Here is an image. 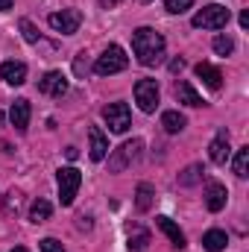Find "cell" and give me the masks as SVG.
I'll list each match as a JSON object with an SVG mask.
<instances>
[{
    "mask_svg": "<svg viewBox=\"0 0 249 252\" xmlns=\"http://www.w3.org/2000/svg\"><path fill=\"white\" fill-rule=\"evenodd\" d=\"M132 53H135V59L144 67L158 64L161 56H164V35L156 32L153 27H138L132 32Z\"/></svg>",
    "mask_w": 249,
    "mask_h": 252,
    "instance_id": "6da1fadb",
    "label": "cell"
},
{
    "mask_svg": "<svg viewBox=\"0 0 249 252\" xmlns=\"http://www.w3.org/2000/svg\"><path fill=\"white\" fill-rule=\"evenodd\" d=\"M141 150H144V141H141V138L124 141L118 150H112V156H109V170H112V173H124L126 167H132V164L141 158Z\"/></svg>",
    "mask_w": 249,
    "mask_h": 252,
    "instance_id": "7a4b0ae2",
    "label": "cell"
},
{
    "mask_svg": "<svg viewBox=\"0 0 249 252\" xmlns=\"http://www.w3.org/2000/svg\"><path fill=\"white\" fill-rule=\"evenodd\" d=\"M126 64H129V56L124 53V47H121V44H109V47L103 50V56H97V62H94V73H100V76H112V73H121Z\"/></svg>",
    "mask_w": 249,
    "mask_h": 252,
    "instance_id": "3957f363",
    "label": "cell"
},
{
    "mask_svg": "<svg viewBox=\"0 0 249 252\" xmlns=\"http://www.w3.org/2000/svg\"><path fill=\"white\" fill-rule=\"evenodd\" d=\"M229 9L226 6H217V3H208V6H202L196 15H193V27L196 30H223L226 24H229Z\"/></svg>",
    "mask_w": 249,
    "mask_h": 252,
    "instance_id": "277c9868",
    "label": "cell"
},
{
    "mask_svg": "<svg viewBox=\"0 0 249 252\" xmlns=\"http://www.w3.org/2000/svg\"><path fill=\"white\" fill-rule=\"evenodd\" d=\"M135 103L144 115H153L158 109V82L156 79H138L135 82Z\"/></svg>",
    "mask_w": 249,
    "mask_h": 252,
    "instance_id": "5b68a950",
    "label": "cell"
},
{
    "mask_svg": "<svg viewBox=\"0 0 249 252\" xmlns=\"http://www.w3.org/2000/svg\"><path fill=\"white\" fill-rule=\"evenodd\" d=\"M56 182H59V199H62V205H73L76 190L82 185V173L76 167H62L56 173Z\"/></svg>",
    "mask_w": 249,
    "mask_h": 252,
    "instance_id": "8992f818",
    "label": "cell"
},
{
    "mask_svg": "<svg viewBox=\"0 0 249 252\" xmlns=\"http://www.w3.org/2000/svg\"><path fill=\"white\" fill-rule=\"evenodd\" d=\"M103 121L109 126V132L115 135H124L126 129L132 126V115H129V106L126 103H109L103 109Z\"/></svg>",
    "mask_w": 249,
    "mask_h": 252,
    "instance_id": "52a82bcc",
    "label": "cell"
},
{
    "mask_svg": "<svg viewBox=\"0 0 249 252\" xmlns=\"http://www.w3.org/2000/svg\"><path fill=\"white\" fill-rule=\"evenodd\" d=\"M47 24H50L56 32H62V35H73V32L79 30V24H82V12H79V9H62V12H53V15L47 18Z\"/></svg>",
    "mask_w": 249,
    "mask_h": 252,
    "instance_id": "ba28073f",
    "label": "cell"
},
{
    "mask_svg": "<svg viewBox=\"0 0 249 252\" xmlns=\"http://www.w3.org/2000/svg\"><path fill=\"white\" fill-rule=\"evenodd\" d=\"M38 91L47 94V97H64L67 94V76H64L62 70H47L38 79Z\"/></svg>",
    "mask_w": 249,
    "mask_h": 252,
    "instance_id": "9c48e42d",
    "label": "cell"
},
{
    "mask_svg": "<svg viewBox=\"0 0 249 252\" xmlns=\"http://www.w3.org/2000/svg\"><path fill=\"white\" fill-rule=\"evenodd\" d=\"M229 156H232L229 135H226V129H220V132L214 135V141L208 144V158H211L214 164H226V161H229Z\"/></svg>",
    "mask_w": 249,
    "mask_h": 252,
    "instance_id": "30bf717a",
    "label": "cell"
},
{
    "mask_svg": "<svg viewBox=\"0 0 249 252\" xmlns=\"http://www.w3.org/2000/svg\"><path fill=\"white\" fill-rule=\"evenodd\" d=\"M226 199H229V190L226 185H220V182H208L205 185V208L208 211H223L226 208Z\"/></svg>",
    "mask_w": 249,
    "mask_h": 252,
    "instance_id": "8fae6325",
    "label": "cell"
},
{
    "mask_svg": "<svg viewBox=\"0 0 249 252\" xmlns=\"http://www.w3.org/2000/svg\"><path fill=\"white\" fill-rule=\"evenodd\" d=\"M30 115H32V109H30V100H15L12 103V109H9V121L12 126L18 129V132H27V126H30Z\"/></svg>",
    "mask_w": 249,
    "mask_h": 252,
    "instance_id": "7c38bea8",
    "label": "cell"
},
{
    "mask_svg": "<svg viewBox=\"0 0 249 252\" xmlns=\"http://www.w3.org/2000/svg\"><path fill=\"white\" fill-rule=\"evenodd\" d=\"M0 79L6 82V85H24L27 82V64L24 62H3L0 64Z\"/></svg>",
    "mask_w": 249,
    "mask_h": 252,
    "instance_id": "4fadbf2b",
    "label": "cell"
},
{
    "mask_svg": "<svg viewBox=\"0 0 249 252\" xmlns=\"http://www.w3.org/2000/svg\"><path fill=\"white\" fill-rule=\"evenodd\" d=\"M88 141H91V150H88L91 158H94V161H103V158L109 156V138L103 135V129H100V126H91V129H88Z\"/></svg>",
    "mask_w": 249,
    "mask_h": 252,
    "instance_id": "5bb4252c",
    "label": "cell"
},
{
    "mask_svg": "<svg viewBox=\"0 0 249 252\" xmlns=\"http://www.w3.org/2000/svg\"><path fill=\"white\" fill-rule=\"evenodd\" d=\"M193 70H196V76L205 82V88H211V91H220V85H223V73H220V70H217L211 62H199Z\"/></svg>",
    "mask_w": 249,
    "mask_h": 252,
    "instance_id": "9a60e30c",
    "label": "cell"
},
{
    "mask_svg": "<svg viewBox=\"0 0 249 252\" xmlns=\"http://www.w3.org/2000/svg\"><path fill=\"white\" fill-rule=\"evenodd\" d=\"M156 226L170 238V244H173L176 250H185V235H182V229H179L170 217H164V214H161V217H156Z\"/></svg>",
    "mask_w": 249,
    "mask_h": 252,
    "instance_id": "2e32d148",
    "label": "cell"
},
{
    "mask_svg": "<svg viewBox=\"0 0 249 252\" xmlns=\"http://www.w3.org/2000/svg\"><path fill=\"white\" fill-rule=\"evenodd\" d=\"M226 244H229V238H226V232H220V229H211V232L202 235V247L208 252H223Z\"/></svg>",
    "mask_w": 249,
    "mask_h": 252,
    "instance_id": "e0dca14e",
    "label": "cell"
},
{
    "mask_svg": "<svg viewBox=\"0 0 249 252\" xmlns=\"http://www.w3.org/2000/svg\"><path fill=\"white\" fill-rule=\"evenodd\" d=\"M176 100L185 106H202V97L196 94V88L190 82H176Z\"/></svg>",
    "mask_w": 249,
    "mask_h": 252,
    "instance_id": "ac0fdd59",
    "label": "cell"
},
{
    "mask_svg": "<svg viewBox=\"0 0 249 252\" xmlns=\"http://www.w3.org/2000/svg\"><path fill=\"white\" fill-rule=\"evenodd\" d=\"M153 199H156V190H153V185L141 182V185H138V190H135V208H138V211H150V208H153Z\"/></svg>",
    "mask_w": 249,
    "mask_h": 252,
    "instance_id": "d6986e66",
    "label": "cell"
},
{
    "mask_svg": "<svg viewBox=\"0 0 249 252\" xmlns=\"http://www.w3.org/2000/svg\"><path fill=\"white\" fill-rule=\"evenodd\" d=\"M129 252H147L150 250V232L147 229H129Z\"/></svg>",
    "mask_w": 249,
    "mask_h": 252,
    "instance_id": "ffe728a7",
    "label": "cell"
},
{
    "mask_svg": "<svg viewBox=\"0 0 249 252\" xmlns=\"http://www.w3.org/2000/svg\"><path fill=\"white\" fill-rule=\"evenodd\" d=\"M50 214H53V205H50L47 199H35V202L30 205V220H32V223H47Z\"/></svg>",
    "mask_w": 249,
    "mask_h": 252,
    "instance_id": "44dd1931",
    "label": "cell"
},
{
    "mask_svg": "<svg viewBox=\"0 0 249 252\" xmlns=\"http://www.w3.org/2000/svg\"><path fill=\"white\" fill-rule=\"evenodd\" d=\"M202 176H205V167H202V164H187L185 170L179 173V185H182V188H190V185L202 182Z\"/></svg>",
    "mask_w": 249,
    "mask_h": 252,
    "instance_id": "7402d4cb",
    "label": "cell"
},
{
    "mask_svg": "<svg viewBox=\"0 0 249 252\" xmlns=\"http://www.w3.org/2000/svg\"><path fill=\"white\" fill-rule=\"evenodd\" d=\"M185 124H187L185 115H179V112H164V115H161V126H164V132H170V135L182 132Z\"/></svg>",
    "mask_w": 249,
    "mask_h": 252,
    "instance_id": "603a6c76",
    "label": "cell"
},
{
    "mask_svg": "<svg viewBox=\"0 0 249 252\" xmlns=\"http://www.w3.org/2000/svg\"><path fill=\"white\" fill-rule=\"evenodd\" d=\"M235 176L238 179H247L249 176V147H241L238 156H235Z\"/></svg>",
    "mask_w": 249,
    "mask_h": 252,
    "instance_id": "cb8c5ba5",
    "label": "cell"
},
{
    "mask_svg": "<svg viewBox=\"0 0 249 252\" xmlns=\"http://www.w3.org/2000/svg\"><path fill=\"white\" fill-rule=\"evenodd\" d=\"M18 27H21L24 38H27L30 44H38V41H41V35H38V30L32 27V21H30V18H21V21H18Z\"/></svg>",
    "mask_w": 249,
    "mask_h": 252,
    "instance_id": "d4e9b609",
    "label": "cell"
},
{
    "mask_svg": "<svg viewBox=\"0 0 249 252\" xmlns=\"http://www.w3.org/2000/svg\"><path fill=\"white\" fill-rule=\"evenodd\" d=\"M211 47H214V53H220V56H229V53L235 50V41H232L229 35H217Z\"/></svg>",
    "mask_w": 249,
    "mask_h": 252,
    "instance_id": "484cf974",
    "label": "cell"
},
{
    "mask_svg": "<svg viewBox=\"0 0 249 252\" xmlns=\"http://www.w3.org/2000/svg\"><path fill=\"white\" fill-rule=\"evenodd\" d=\"M193 6V0H164V9L170 12V15H182Z\"/></svg>",
    "mask_w": 249,
    "mask_h": 252,
    "instance_id": "4316f807",
    "label": "cell"
},
{
    "mask_svg": "<svg viewBox=\"0 0 249 252\" xmlns=\"http://www.w3.org/2000/svg\"><path fill=\"white\" fill-rule=\"evenodd\" d=\"M21 196H24V193H21V190H9V193H6V211H18V208H21Z\"/></svg>",
    "mask_w": 249,
    "mask_h": 252,
    "instance_id": "83f0119b",
    "label": "cell"
},
{
    "mask_svg": "<svg viewBox=\"0 0 249 252\" xmlns=\"http://www.w3.org/2000/svg\"><path fill=\"white\" fill-rule=\"evenodd\" d=\"M38 250L41 252H64V247L56 241V238H44V241L38 244Z\"/></svg>",
    "mask_w": 249,
    "mask_h": 252,
    "instance_id": "f1b7e54d",
    "label": "cell"
},
{
    "mask_svg": "<svg viewBox=\"0 0 249 252\" xmlns=\"http://www.w3.org/2000/svg\"><path fill=\"white\" fill-rule=\"evenodd\" d=\"M73 70H76V76H85V73H88V62H85V53H79V56H76V62H73Z\"/></svg>",
    "mask_w": 249,
    "mask_h": 252,
    "instance_id": "f546056e",
    "label": "cell"
},
{
    "mask_svg": "<svg viewBox=\"0 0 249 252\" xmlns=\"http://www.w3.org/2000/svg\"><path fill=\"white\" fill-rule=\"evenodd\" d=\"M64 156H67L70 161H76V158H79V150H76V147H67V150H64Z\"/></svg>",
    "mask_w": 249,
    "mask_h": 252,
    "instance_id": "4dcf8cb0",
    "label": "cell"
},
{
    "mask_svg": "<svg viewBox=\"0 0 249 252\" xmlns=\"http://www.w3.org/2000/svg\"><path fill=\"white\" fill-rule=\"evenodd\" d=\"M182 67H185L182 59H173V62H170V70H173V73H176V70H182Z\"/></svg>",
    "mask_w": 249,
    "mask_h": 252,
    "instance_id": "1f68e13d",
    "label": "cell"
},
{
    "mask_svg": "<svg viewBox=\"0 0 249 252\" xmlns=\"http://www.w3.org/2000/svg\"><path fill=\"white\" fill-rule=\"evenodd\" d=\"M15 6V0H0V12H9Z\"/></svg>",
    "mask_w": 249,
    "mask_h": 252,
    "instance_id": "d6a6232c",
    "label": "cell"
},
{
    "mask_svg": "<svg viewBox=\"0 0 249 252\" xmlns=\"http://www.w3.org/2000/svg\"><path fill=\"white\" fill-rule=\"evenodd\" d=\"M241 27H244V30L249 27V12H241Z\"/></svg>",
    "mask_w": 249,
    "mask_h": 252,
    "instance_id": "836d02e7",
    "label": "cell"
},
{
    "mask_svg": "<svg viewBox=\"0 0 249 252\" xmlns=\"http://www.w3.org/2000/svg\"><path fill=\"white\" fill-rule=\"evenodd\" d=\"M12 252H30V250H27V247H15Z\"/></svg>",
    "mask_w": 249,
    "mask_h": 252,
    "instance_id": "e575fe53",
    "label": "cell"
},
{
    "mask_svg": "<svg viewBox=\"0 0 249 252\" xmlns=\"http://www.w3.org/2000/svg\"><path fill=\"white\" fill-rule=\"evenodd\" d=\"M0 126H3V112H0Z\"/></svg>",
    "mask_w": 249,
    "mask_h": 252,
    "instance_id": "d590c367",
    "label": "cell"
},
{
    "mask_svg": "<svg viewBox=\"0 0 249 252\" xmlns=\"http://www.w3.org/2000/svg\"><path fill=\"white\" fill-rule=\"evenodd\" d=\"M109 3H121V0H109Z\"/></svg>",
    "mask_w": 249,
    "mask_h": 252,
    "instance_id": "8d00e7d4",
    "label": "cell"
}]
</instances>
